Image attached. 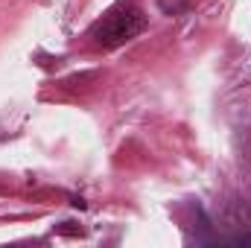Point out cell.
<instances>
[{"label":"cell","mask_w":251,"mask_h":248,"mask_svg":"<svg viewBox=\"0 0 251 248\" xmlns=\"http://www.w3.org/2000/svg\"><path fill=\"white\" fill-rule=\"evenodd\" d=\"M149 26L143 9H137L134 3H123L117 9H111L94 29H91V38L97 47H105V50H114L120 44H128L131 38H137L143 29Z\"/></svg>","instance_id":"obj_1"}]
</instances>
